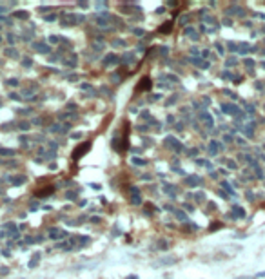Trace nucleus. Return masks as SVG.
Masks as SVG:
<instances>
[{
  "mask_svg": "<svg viewBox=\"0 0 265 279\" xmlns=\"http://www.w3.org/2000/svg\"><path fill=\"white\" fill-rule=\"evenodd\" d=\"M171 27H173V22H165L164 25L160 27V33H169V31H171Z\"/></svg>",
  "mask_w": 265,
  "mask_h": 279,
  "instance_id": "nucleus-5",
  "label": "nucleus"
},
{
  "mask_svg": "<svg viewBox=\"0 0 265 279\" xmlns=\"http://www.w3.org/2000/svg\"><path fill=\"white\" fill-rule=\"evenodd\" d=\"M49 194H53V187H45L44 190H38V196H49Z\"/></svg>",
  "mask_w": 265,
  "mask_h": 279,
  "instance_id": "nucleus-4",
  "label": "nucleus"
},
{
  "mask_svg": "<svg viewBox=\"0 0 265 279\" xmlns=\"http://www.w3.org/2000/svg\"><path fill=\"white\" fill-rule=\"evenodd\" d=\"M131 199H133V203H134V205L142 203V201H140V196H138V190H136V187H131Z\"/></svg>",
  "mask_w": 265,
  "mask_h": 279,
  "instance_id": "nucleus-3",
  "label": "nucleus"
},
{
  "mask_svg": "<svg viewBox=\"0 0 265 279\" xmlns=\"http://www.w3.org/2000/svg\"><path fill=\"white\" fill-rule=\"evenodd\" d=\"M0 152H2V154H15V151H8V149H2Z\"/></svg>",
  "mask_w": 265,
  "mask_h": 279,
  "instance_id": "nucleus-6",
  "label": "nucleus"
},
{
  "mask_svg": "<svg viewBox=\"0 0 265 279\" xmlns=\"http://www.w3.org/2000/svg\"><path fill=\"white\" fill-rule=\"evenodd\" d=\"M149 89H151V80L145 76L144 80H140V84H138V91H149Z\"/></svg>",
  "mask_w": 265,
  "mask_h": 279,
  "instance_id": "nucleus-2",
  "label": "nucleus"
},
{
  "mask_svg": "<svg viewBox=\"0 0 265 279\" xmlns=\"http://www.w3.org/2000/svg\"><path fill=\"white\" fill-rule=\"evenodd\" d=\"M87 151H89V143H84V145H80V147L76 149V151L73 152V160H78L80 156H82V154H85Z\"/></svg>",
  "mask_w": 265,
  "mask_h": 279,
  "instance_id": "nucleus-1",
  "label": "nucleus"
}]
</instances>
